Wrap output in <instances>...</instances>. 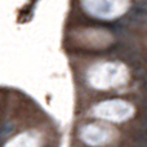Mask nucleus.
Instances as JSON below:
<instances>
[{
  "mask_svg": "<svg viewBox=\"0 0 147 147\" xmlns=\"http://www.w3.org/2000/svg\"><path fill=\"white\" fill-rule=\"evenodd\" d=\"M128 4L129 0H83L86 12L102 20H112L124 14Z\"/></svg>",
  "mask_w": 147,
  "mask_h": 147,
  "instance_id": "nucleus-1",
  "label": "nucleus"
},
{
  "mask_svg": "<svg viewBox=\"0 0 147 147\" xmlns=\"http://www.w3.org/2000/svg\"><path fill=\"white\" fill-rule=\"evenodd\" d=\"M127 76V71L121 65L116 63H101L97 65L89 72L92 84L98 88H109L115 84L123 83Z\"/></svg>",
  "mask_w": 147,
  "mask_h": 147,
  "instance_id": "nucleus-2",
  "label": "nucleus"
}]
</instances>
